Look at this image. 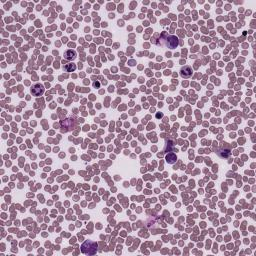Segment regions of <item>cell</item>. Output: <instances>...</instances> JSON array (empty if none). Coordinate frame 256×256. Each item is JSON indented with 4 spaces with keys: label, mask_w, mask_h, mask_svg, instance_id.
Listing matches in <instances>:
<instances>
[{
    "label": "cell",
    "mask_w": 256,
    "mask_h": 256,
    "mask_svg": "<svg viewBox=\"0 0 256 256\" xmlns=\"http://www.w3.org/2000/svg\"><path fill=\"white\" fill-rule=\"evenodd\" d=\"M64 69L66 70L67 72H72V71H74V70L76 69V65L74 63H68V64H66L64 66Z\"/></svg>",
    "instance_id": "5"
},
{
    "label": "cell",
    "mask_w": 256,
    "mask_h": 256,
    "mask_svg": "<svg viewBox=\"0 0 256 256\" xmlns=\"http://www.w3.org/2000/svg\"><path fill=\"white\" fill-rule=\"evenodd\" d=\"M166 45H167L168 48L170 49H173V48H176V46L178 45V39L176 36H173V35H170L167 37L166 39Z\"/></svg>",
    "instance_id": "1"
},
{
    "label": "cell",
    "mask_w": 256,
    "mask_h": 256,
    "mask_svg": "<svg viewBox=\"0 0 256 256\" xmlns=\"http://www.w3.org/2000/svg\"><path fill=\"white\" fill-rule=\"evenodd\" d=\"M43 92H44V88L40 84H34L31 88V93L34 96H40Z\"/></svg>",
    "instance_id": "2"
},
{
    "label": "cell",
    "mask_w": 256,
    "mask_h": 256,
    "mask_svg": "<svg viewBox=\"0 0 256 256\" xmlns=\"http://www.w3.org/2000/svg\"><path fill=\"white\" fill-rule=\"evenodd\" d=\"M64 57L67 60H73L76 58V52L73 51V50H67L64 54Z\"/></svg>",
    "instance_id": "4"
},
{
    "label": "cell",
    "mask_w": 256,
    "mask_h": 256,
    "mask_svg": "<svg viewBox=\"0 0 256 256\" xmlns=\"http://www.w3.org/2000/svg\"><path fill=\"white\" fill-rule=\"evenodd\" d=\"M180 74H181V76L184 77V78H189V77L192 75L191 67H189V66L182 67V68H181V71H180Z\"/></svg>",
    "instance_id": "3"
},
{
    "label": "cell",
    "mask_w": 256,
    "mask_h": 256,
    "mask_svg": "<svg viewBox=\"0 0 256 256\" xmlns=\"http://www.w3.org/2000/svg\"><path fill=\"white\" fill-rule=\"evenodd\" d=\"M166 161L170 164L174 163L176 161V156L174 155V154H169V155H167V157H166Z\"/></svg>",
    "instance_id": "6"
}]
</instances>
